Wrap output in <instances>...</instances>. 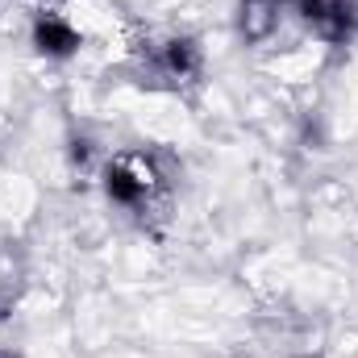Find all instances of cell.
<instances>
[{
    "instance_id": "cell-1",
    "label": "cell",
    "mask_w": 358,
    "mask_h": 358,
    "mask_svg": "<svg viewBox=\"0 0 358 358\" xmlns=\"http://www.w3.org/2000/svg\"><path fill=\"white\" fill-rule=\"evenodd\" d=\"M159 187V171L146 155H117L104 167V196L125 208H142Z\"/></svg>"
},
{
    "instance_id": "cell-5",
    "label": "cell",
    "mask_w": 358,
    "mask_h": 358,
    "mask_svg": "<svg viewBox=\"0 0 358 358\" xmlns=\"http://www.w3.org/2000/svg\"><path fill=\"white\" fill-rule=\"evenodd\" d=\"M163 71L171 80H192L200 71V46H196V38H171L163 46Z\"/></svg>"
},
{
    "instance_id": "cell-3",
    "label": "cell",
    "mask_w": 358,
    "mask_h": 358,
    "mask_svg": "<svg viewBox=\"0 0 358 358\" xmlns=\"http://www.w3.org/2000/svg\"><path fill=\"white\" fill-rule=\"evenodd\" d=\"M34 46H38V55H46V59H71V55L84 46V38H80V29H76L71 21H63V17H55V13H42V17L34 21Z\"/></svg>"
},
{
    "instance_id": "cell-4",
    "label": "cell",
    "mask_w": 358,
    "mask_h": 358,
    "mask_svg": "<svg viewBox=\"0 0 358 358\" xmlns=\"http://www.w3.org/2000/svg\"><path fill=\"white\" fill-rule=\"evenodd\" d=\"M279 0H242V38L246 42H263L275 34V25H279Z\"/></svg>"
},
{
    "instance_id": "cell-2",
    "label": "cell",
    "mask_w": 358,
    "mask_h": 358,
    "mask_svg": "<svg viewBox=\"0 0 358 358\" xmlns=\"http://www.w3.org/2000/svg\"><path fill=\"white\" fill-rule=\"evenodd\" d=\"M304 21L313 25L317 38L325 42H346L358 29V4L355 0H300Z\"/></svg>"
}]
</instances>
